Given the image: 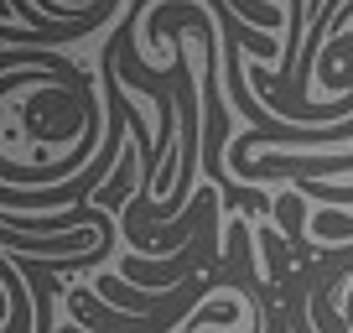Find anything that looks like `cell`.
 Segmentation results:
<instances>
[{
	"mask_svg": "<svg viewBox=\"0 0 353 333\" xmlns=\"http://www.w3.org/2000/svg\"><path fill=\"white\" fill-rule=\"evenodd\" d=\"M353 172V151H312V156H291V151H260L250 156L244 166H234L239 188H254V182H281V178H296V182H327Z\"/></svg>",
	"mask_w": 353,
	"mask_h": 333,
	"instance_id": "cell-1",
	"label": "cell"
},
{
	"mask_svg": "<svg viewBox=\"0 0 353 333\" xmlns=\"http://www.w3.org/2000/svg\"><path fill=\"white\" fill-rule=\"evenodd\" d=\"M276 229L286 234L291 245H296V256H312V245H307V234H301V213H307V203H301V193H281L276 203Z\"/></svg>",
	"mask_w": 353,
	"mask_h": 333,
	"instance_id": "cell-2",
	"label": "cell"
},
{
	"mask_svg": "<svg viewBox=\"0 0 353 333\" xmlns=\"http://www.w3.org/2000/svg\"><path fill=\"white\" fill-rule=\"evenodd\" d=\"M312 229H317L322 240H348V234H353V213H338V209H322L317 219H312Z\"/></svg>",
	"mask_w": 353,
	"mask_h": 333,
	"instance_id": "cell-3",
	"label": "cell"
},
{
	"mask_svg": "<svg viewBox=\"0 0 353 333\" xmlns=\"http://www.w3.org/2000/svg\"><path fill=\"white\" fill-rule=\"evenodd\" d=\"M192 328H203V323H239V302H229V297H223V302H208V307H192Z\"/></svg>",
	"mask_w": 353,
	"mask_h": 333,
	"instance_id": "cell-4",
	"label": "cell"
},
{
	"mask_svg": "<svg viewBox=\"0 0 353 333\" xmlns=\"http://www.w3.org/2000/svg\"><path fill=\"white\" fill-rule=\"evenodd\" d=\"M296 333H312V328H307V318H301V312H296Z\"/></svg>",
	"mask_w": 353,
	"mask_h": 333,
	"instance_id": "cell-5",
	"label": "cell"
}]
</instances>
